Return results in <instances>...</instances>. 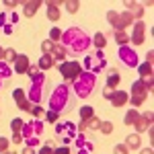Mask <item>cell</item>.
Listing matches in <instances>:
<instances>
[{
	"label": "cell",
	"mask_w": 154,
	"mask_h": 154,
	"mask_svg": "<svg viewBox=\"0 0 154 154\" xmlns=\"http://www.w3.org/2000/svg\"><path fill=\"white\" fill-rule=\"evenodd\" d=\"M64 6H66V12H70V14H76L78 8H80V2L78 0H66V2H62Z\"/></svg>",
	"instance_id": "cell-27"
},
{
	"label": "cell",
	"mask_w": 154,
	"mask_h": 154,
	"mask_svg": "<svg viewBox=\"0 0 154 154\" xmlns=\"http://www.w3.org/2000/svg\"><path fill=\"white\" fill-rule=\"evenodd\" d=\"M2 60H4V48L0 45V62H2Z\"/></svg>",
	"instance_id": "cell-60"
},
{
	"label": "cell",
	"mask_w": 154,
	"mask_h": 154,
	"mask_svg": "<svg viewBox=\"0 0 154 154\" xmlns=\"http://www.w3.org/2000/svg\"><path fill=\"white\" fill-rule=\"evenodd\" d=\"M123 144L128 146V150H138L142 146V138H140V134H130V136H125Z\"/></svg>",
	"instance_id": "cell-17"
},
{
	"label": "cell",
	"mask_w": 154,
	"mask_h": 154,
	"mask_svg": "<svg viewBox=\"0 0 154 154\" xmlns=\"http://www.w3.org/2000/svg\"><path fill=\"white\" fill-rule=\"evenodd\" d=\"M93 115H95V109H93L91 105L80 107V119H82V121H88V119L93 117Z\"/></svg>",
	"instance_id": "cell-28"
},
{
	"label": "cell",
	"mask_w": 154,
	"mask_h": 154,
	"mask_svg": "<svg viewBox=\"0 0 154 154\" xmlns=\"http://www.w3.org/2000/svg\"><path fill=\"white\" fill-rule=\"evenodd\" d=\"M0 154H12V152H11V150H6V152H0Z\"/></svg>",
	"instance_id": "cell-61"
},
{
	"label": "cell",
	"mask_w": 154,
	"mask_h": 154,
	"mask_svg": "<svg viewBox=\"0 0 154 154\" xmlns=\"http://www.w3.org/2000/svg\"><path fill=\"white\" fill-rule=\"evenodd\" d=\"M117 56H119V62H121L125 68H138V64H140V60H138V51L131 48V45H123V48H119Z\"/></svg>",
	"instance_id": "cell-7"
},
{
	"label": "cell",
	"mask_w": 154,
	"mask_h": 154,
	"mask_svg": "<svg viewBox=\"0 0 154 154\" xmlns=\"http://www.w3.org/2000/svg\"><path fill=\"white\" fill-rule=\"evenodd\" d=\"M80 72H82V66H80V62H76V60H66V62L60 64V74H62V78H64L66 84H70Z\"/></svg>",
	"instance_id": "cell-5"
},
{
	"label": "cell",
	"mask_w": 154,
	"mask_h": 154,
	"mask_svg": "<svg viewBox=\"0 0 154 154\" xmlns=\"http://www.w3.org/2000/svg\"><path fill=\"white\" fill-rule=\"evenodd\" d=\"M43 117H45V121H49V123H58V121H60V115H58V113H54V111H45Z\"/></svg>",
	"instance_id": "cell-38"
},
{
	"label": "cell",
	"mask_w": 154,
	"mask_h": 154,
	"mask_svg": "<svg viewBox=\"0 0 154 154\" xmlns=\"http://www.w3.org/2000/svg\"><path fill=\"white\" fill-rule=\"evenodd\" d=\"M43 128H45V123L41 119H33V136H41L43 134Z\"/></svg>",
	"instance_id": "cell-33"
},
{
	"label": "cell",
	"mask_w": 154,
	"mask_h": 154,
	"mask_svg": "<svg viewBox=\"0 0 154 154\" xmlns=\"http://www.w3.org/2000/svg\"><path fill=\"white\" fill-rule=\"evenodd\" d=\"M91 45H95V49H105L107 35H105V33H101V31H97L95 35L91 37Z\"/></svg>",
	"instance_id": "cell-19"
},
{
	"label": "cell",
	"mask_w": 154,
	"mask_h": 154,
	"mask_svg": "<svg viewBox=\"0 0 154 154\" xmlns=\"http://www.w3.org/2000/svg\"><path fill=\"white\" fill-rule=\"evenodd\" d=\"M144 82H146V91H148V95H150V93L154 91V80H152V78H146Z\"/></svg>",
	"instance_id": "cell-49"
},
{
	"label": "cell",
	"mask_w": 154,
	"mask_h": 154,
	"mask_svg": "<svg viewBox=\"0 0 154 154\" xmlns=\"http://www.w3.org/2000/svg\"><path fill=\"white\" fill-rule=\"evenodd\" d=\"M131 97H148V91H146V82L144 80H136L131 82Z\"/></svg>",
	"instance_id": "cell-16"
},
{
	"label": "cell",
	"mask_w": 154,
	"mask_h": 154,
	"mask_svg": "<svg viewBox=\"0 0 154 154\" xmlns=\"http://www.w3.org/2000/svg\"><path fill=\"white\" fill-rule=\"evenodd\" d=\"M144 101H146V97H131V95H130V99H128V103H131V105H134V107L142 105Z\"/></svg>",
	"instance_id": "cell-42"
},
{
	"label": "cell",
	"mask_w": 154,
	"mask_h": 154,
	"mask_svg": "<svg viewBox=\"0 0 154 154\" xmlns=\"http://www.w3.org/2000/svg\"><path fill=\"white\" fill-rule=\"evenodd\" d=\"M113 35H115V43H117L119 48L130 45V35H128L125 31H113Z\"/></svg>",
	"instance_id": "cell-23"
},
{
	"label": "cell",
	"mask_w": 154,
	"mask_h": 154,
	"mask_svg": "<svg viewBox=\"0 0 154 154\" xmlns=\"http://www.w3.org/2000/svg\"><path fill=\"white\" fill-rule=\"evenodd\" d=\"M76 125L72 123V121H58L56 123V136L64 140V146H68L70 142H74V138H76Z\"/></svg>",
	"instance_id": "cell-6"
},
{
	"label": "cell",
	"mask_w": 154,
	"mask_h": 154,
	"mask_svg": "<svg viewBox=\"0 0 154 154\" xmlns=\"http://www.w3.org/2000/svg\"><path fill=\"white\" fill-rule=\"evenodd\" d=\"M4 6H6L8 11H14V8L19 6V2H14V0H6V2H4Z\"/></svg>",
	"instance_id": "cell-51"
},
{
	"label": "cell",
	"mask_w": 154,
	"mask_h": 154,
	"mask_svg": "<svg viewBox=\"0 0 154 154\" xmlns=\"http://www.w3.org/2000/svg\"><path fill=\"white\" fill-rule=\"evenodd\" d=\"M119 82H121V74H119L117 70H111L109 72V76H107V88H111V91H115L119 86Z\"/></svg>",
	"instance_id": "cell-18"
},
{
	"label": "cell",
	"mask_w": 154,
	"mask_h": 154,
	"mask_svg": "<svg viewBox=\"0 0 154 154\" xmlns=\"http://www.w3.org/2000/svg\"><path fill=\"white\" fill-rule=\"evenodd\" d=\"M12 74H14V72H12V66L2 60V62H0V80H8Z\"/></svg>",
	"instance_id": "cell-22"
},
{
	"label": "cell",
	"mask_w": 154,
	"mask_h": 154,
	"mask_svg": "<svg viewBox=\"0 0 154 154\" xmlns=\"http://www.w3.org/2000/svg\"><path fill=\"white\" fill-rule=\"evenodd\" d=\"M11 142H12V144H23V142H25L23 134H21V131H12V138H11Z\"/></svg>",
	"instance_id": "cell-41"
},
{
	"label": "cell",
	"mask_w": 154,
	"mask_h": 154,
	"mask_svg": "<svg viewBox=\"0 0 154 154\" xmlns=\"http://www.w3.org/2000/svg\"><path fill=\"white\" fill-rule=\"evenodd\" d=\"M86 125H88V130H91V131H99V128H101V119L97 117V115H93V117L86 121Z\"/></svg>",
	"instance_id": "cell-31"
},
{
	"label": "cell",
	"mask_w": 154,
	"mask_h": 154,
	"mask_svg": "<svg viewBox=\"0 0 154 154\" xmlns=\"http://www.w3.org/2000/svg\"><path fill=\"white\" fill-rule=\"evenodd\" d=\"M99 131H103V134H111V131H113V123H111V121H101Z\"/></svg>",
	"instance_id": "cell-39"
},
{
	"label": "cell",
	"mask_w": 154,
	"mask_h": 154,
	"mask_svg": "<svg viewBox=\"0 0 154 154\" xmlns=\"http://www.w3.org/2000/svg\"><path fill=\"white\" fill-rule=\"evenodd\" d=\"M60 43L66 48L68 56H80V54H88L91 49V35L82 31L80 27H70L62 33Z\"/></svg>",
	"instance_id": "cell-1"
},
{
	"label": "cell",
	"mask_w": 154,
	"mask_h": 154,
	"mask_svg": "<svg viewBox=\"0 0 154 154\" xmlns=\"http://www.w3.org/2000/svg\"><path fill=\"white\" fill-rule=\"evenodd\" d=\"M45 6H48V19L51 23H58L60 17H62V11H60V2H45Z\"/></svg>",
	"instance_id": "cell-13"
},
{
	"label": "cell",
	"mask_w": 154,
	"mask_h": 154,
	"mask_svg": "<svg viewBox=\"0 0 154 154\" xmlns=\"http://www.w3.org/2000/svg\"><path fill=\"white\" fill-rule=\"evenodd\" d=\"M54 64H56V62H54L51 56H41L39 62H37V66H39V70H41V72H48L49 68H54Z\"/></svg>",
	"instance_id": "cell-21"
},
{
	"label": "cell",
	"mask_w": 154,
	"mask_h": 154,
	"mask_svg": "<svg viewBox=\"0 0 154 154\" xmlns=\"http://www.w3.org/2000/svg\"><path fill=\"white\" fill-rule=\"evenodd\" d=\"M142 117H144V119H148L150 123H154V113H152V111H146V113H144Z\"/></svg>",
	"instance_id": "cell-55"
},
{
	"label": "cell",
	"mask_w": 154,
	"mask_h": 154,
	"mask_svg": "<svg viewBox=\"0 0 154 154\" xmlns=\"http://www.w3.org/2000/svg\"><path fill=\"white\" fill-rule=\"evenodd\" d=\"M0 88H2V80H0Z\"/></svg>",
	"instance_id": "cell-62"
},
{
	"label": "cell",
	"mask_w": 154,
	"mask_h": 154,
	"mask_svg": "<svg viewBox=\"0 0 154 154\" xmlns=\"http://www.w3.org/2000/svg\"><path fill=\"white\" fill-rule=\"evenodd\" d=\"M76 154H91V152H88V150H84V148H78V152H76Z\"/></svg>",
	"instance_id": "cell-59"
},
{
	"label": "cell",
	"mask_w": 154,
	"mask_h": 154,
	"mask_svg": "<svg viewBox=\"0 0 154 154\" xmlns=\"http://www.w3.org/2000/svg\"><path fill=\"white\" fill-rule=\"evenodd\" d=\"M19 109H21V111H29V113H31V109H33V103H31L29 99H25L23 103L19 105Z\"/></svg>",
	"instance_id": "cell-46"
},
{
	"label": "cell",
	"mask_w": 154,
	"mask_h": 154,
	"mask_svg": "<svg viewBox=\"0 0 154 154\" xmlns=\"http://www.w3.org/2000/svg\"><path fill=\"white\" fill-rule=\"evenodd\" d=\"M113 154H130V150H128V146H125V144H115Z\"/></svg>",
	"instance_id": "cell-40"
},
{
	"label": "cell",
	"mask_w": 154,
	"mask_h": 154,
	"mask_svg": "<svg viewBox=\"0 0 154 154\" xmlns=\"http://www.w3.org/2000/svg\"><path fill=\"white\" fill-rule=\"evenodd\" d=\"M6 23H8V14L6 12H0V29H4Z\"/></svg>",
	"instance_id": "cell-50"
},
{
	"label": "cell",
	"mask_w": 154,
	"mask_h": 154,
	"mask_svg": "<svg viewBox=\"0 0 154 154\" xmlns=\"http://www.w3.org/2000/svg\"><path fill=\"white\" fill-rule=\"evenodd\" d=\"M14 60H17V49L6 48V49H4V62L12 66V64H14Z\"/></svg>",
	"instance_id": "cell-29"
},
{
	"label": "cell",
	"mask_w": 154,
	"mask_h": 154,
	"mask_svg": "<svg viewBox=\"0 0 154 154\" xmlns=\"http://www.w3.org/2000/svg\"><path fill=\"white\" fill-rule=\"evenodd\" d=\"M113 93H115V91H111V88H107V86L103 88V97H105L107 101H111V97H113Z\"/></svg>",
	"instance_id": "cell-53"
},
{
	"label": "cell",
	"mask_w": 154,
	"mask_h": 154,
	"mask_svg": "<svg viewBox=\"0 0 154 154\" xmlns=\"http://www.w3.org/2000/svg\"><path fill=\"white\" fill-rule=\"evenodd\" d=\"M146 62H148V64H152V62H154V49H148V54H146Z\"/></svg>",
	"instance_id": "cell-54"
},
{
	"label": "cell",
	"mask_w": 154,
	"mask_h": 154,
	"mask_svg": "<svg viewBox=\"0 0 154 154\" xmlns=\"http://www.w3.org/2000/svg\"><path fill=\"white\" fill-rule=\"evenodd\" d=\"M86 130H88V125H86V121H82V119H80V121H78V125H76V131H80V134H84Z\"/></svg>",
	"instance_id": "cell-48"
},
{
	"label": "cell",
	"mask_w": 154,
	"mask_h": 154,
	"mask_svg": "<svg viewBox=\"0 0 154 154\" xmlns=\"http://www.w3.org/2000/svg\"><path fill=\"white\" fill-rule=\"evenodd\" d=\"M37 154H54V148H51L49 144H45V146H43V148H41Z\"/></svg>",
	"instance_id": "cell-52"
},
{
	"label": "cell",
	"mask_w": 154,
	"mask_h": 154,
	"mask_svg": "<svg viewBox=\"0 0 154 154\" xmlns=\"http://www.w3.org/2000/svg\"><path fill=\"white\" fill-rule=\"evenodd\" d=\"M21 154H37V152H35V148H31V146H25Z\"/></svg>",
	"instance_id": "cell-56"
},
{
	"label": "cell",
	"mask_w": 154,
	"mask_h": 154,
	"mask_svg": "<svg viewBox=\"0 0 154 154\" xmlns=\"http://www.w3.org/2000/svg\"><path fill=\"white\" fill-rule=\"evenodd\" d=\"M62 33H64V31H62L60 27H54V29L49 31V41H51V43H60V39H62Z\"/></svg>",
	"instance_id": "cell-30"
},
{
	"label": "cell",
	"mask_w": 154,
	"mask_h": 154,
	"mask_svg": "<svg viewBox=\"0 0 154 154\" xmlns=\"http://www.w3.org/2000/svg\"><path fill=\"white\" fill-rule=\"evenodd\" d=\"M128 99H130V93H125V91H115L113 97H111V105L113 107H123V105H128Z\"/></svg>",
	"instance_id": "cell-15"
},
{
	"label": "cell",
	"mask_w": 154,
	"mask_h": 154,
	"mask_svg": "<svg viewBox=\"0 0 154 154\" xmlns=\"http://www.w3.org/2000/svg\"><path fill=\"white\" fill-rule=\"evenodd\" d=\"M8 146H11V140H8V138H4V136H0V152H6V150H8Z\"/></svg>",
	"instance_id": "cell-45"
},
{
	"label": "cell",
	"mask_w": 154,
	"mask_h": 154,
	"mask_svg": "<svg viewBox=\"0 0 154 154\" xmlns=\"http://www.w3.org/2000/svg\"><path fill=\"white\" fill-rule=\"evenodd\" d=\"M95 86H97V76L91 74V72H86V70H82L70 82V88H72V93H74L76 99H88V97L93 95Z\"/></svg>",
	"instance_id": "cell-3"
},
{
	"label": "cell",
	"mask_w": 154,
	"mask_h": 154,
	"mask_svg": "<svg viewBox=\"0 0 154 154\" xmlns=\"http://www.w3.org/2000/svg\"><path fill=\"white\" fill-rule=\"evenodd\" d=\"M138 72H140V80H146V78H152L154 76V68H152V64H148V62L138 64Z\"/></svg>",
	"instance_id": "cell-20"
},
{
	"label": "cell",
	"mask_w": 154,
	"mask_h": 154,
	"mask_svg": "<svg viewBox=\"0 0 154 154\" xmlns=\"http://www.w3.org/2000/svg\"><path fill=\"white\" fill-rule=\"evenodd\" d=\"M51 58H54V62H66V58H68V51H66V48L62 45V43H54V49H51V54H49Z\"/></svg>",
	"instance_id": "cell-14"
},
{
	"label": "cell",
	"mask_w": 154,
	"mask_h": 154,
	"mask_svg": "<svg viewBox=\"0 0 154 154\" xmlns=\"http://www.w3.org/2000/svg\"><path fill=\"white\" fill-rule=\"evenodd\" d=\"M12 99H14L17 105H21L25 99H27V97H25V91H23V88H14V91H12Z\"/></svg>",
	"instance_id": "cell-32"
},
{
	"label": "cell",
	"mask_w": 154,
	"mask_h": 154,
	"mask_svg": "<svg viewBox=\"0 0 154 154\" xmlns=\"http://www.w3.org/2000/svg\"><path fill=\"white\" fill-rule=\"evenodd\" d=\"M82 70L91 72V74H95L99 76L103 70H107V56L103 49H95V51H91V54H86L82 60Z\"/></svg>",
	"instance_id": "cell-4"
},
{
	"label": "cell",
	"mask_w": 154,
	"mask_h": 154,
	"mask_svg": "<svg viewBox=\"0 0 154 154\" xmlns=\"http://www.w3.org/2000/svg\"><path fill=\"white\" fill-rule=\"evenodd\" d=\"M84 142H86V136H84V134H76V138H74V144H76V148H82Z\"/></svg>",
	"instance_id": "cell-43"
},
{
	"label": "cell",
	"mask_w": 154,
	"mask_h": 154,
	"mask_svg": "<svg viewBox=\"0 0 154 154\" xmlns=\"http://www.w3.org/2000/svg\"><path fill=\"white\" fill-rule=\"evenodd\" d=\"M19 27H21V17L17 14V12H11L8 14V23L4 25V35H14L17 31H19Z\"/></svg>",
	"instance_id": "cell-10"
},
{
	"label": "cell",
	"mask_w": 154,
	"mask_h": 154,
	"mask_svg": "<svg viewBox=\"0 0 154 154\" xmlns=\"http://www.w3.org/2000/svg\"><path fill=\"white\" fill-rule=\"evenodd\" d=\"M76 105V97L72 93L70 84L62 82L54 88V93L49 95V109L48 111H54L58 115H64V113H70Z\"/></svg>",
	"instance_id": "cell-2"
},
{
	"label": "cell",
	"mask_w": 154,
	"mask_h": 154,
	"mask_svg": "<svg viewBox=\"0 0 154 154\" xmlns=\"http://www.w3.org/2000/svg\"><path fill=\"white\" fill-rule=\"evenodd\" d=\"M144 33H146V25L142 21H136V23L131 25V35H130V43L134 45H142L144 43Z\"/></svg>",
	"instance_id": "cell-8"
},
{
	"label": "cell",
	"mask_w": 154,
	"mask_h": 154,
	"mask_svg": "<svg viewBox=\"0 0 154 154\" xmlns=\"http://www.w3.org/2000/svg\"><path fill=\"white\" fill-rule=\"evenodd\" d=\"M123 6H125V11H128L131 17H134V21H136V19H142V17H144V6L140 4V2L125 0V2H123Z\"/></svg>",
	"instance_id": "cell-11"
},
{
	"label": "cell",
	"mask_w": 154,
	"mask_h": 154,
	"mask_svg": "<svg viewBox=\"0 0 154 154\" xmlns=\"http://www.w3.org/2000/svg\"><path fill=\"white\" fill-rule=\"evenodd\" d=\"M54 154H72L68 146H60V148H54Z\"/></svg>",
	"instance_id": "cell-47"
},
{
	"label": "cell",
	"mask_w": 154,
	"mask_h": 154,
	"mask_svg": "<svg viewBox=\"0 0 154 154\" xmlns=\"http://www.w3.org/2000/svg\"><path fill=\"white\" fill-rule=\"evenodd\" d=\"M31 113H33V119H41L43 115H45V109H43L41 105H33Z\"/></svg>",
	"instance_id": "cell-36"
},
{
	"label": "cell",
	"mask_w": 154,
	"mask_h": 154,
	"mask_svg": "<svg viewBox=\"0 0 154 154\" xmlns=\"http://www.w3.org/2000/svg\"><path fill=\"white\" fill-rule=\"evenodd\" d=\"M51 49H54V43H51L49 39H45V41L41 43V51H43V56H49V54H51Z\"/></svg>",
	"instance_id": "cell-37"
},
{
	"label": "cell",
	"mask_w": 154,
	"mask_h": 154,
	"mask_svg": "<svg viewBox=\"0 0 154 154\" xmlns=\"http://www.w3.org/2000/svg\"><path fill=\"white\" fill-rule=\"evenodd\" d=\"M21 134H23V138H31L33 136V121H25Z\"/></svg>",
	"instance_id": "cell-34"
},
{
	"label": "cell",
	"mask_w": 154,
	"mask_h": 154,
	"mask_svg": "<svg viewBox=\"0 0 154 154\" xmlns=\"http://www.w3.org/2000/svg\"><path fill=\"white\" fill-rule=\"evenodd\" d=\"M23 125H25V119H21V117H14L11 121V130L12 131H21V130H23Z\"/></svg>",
	"instance_id": "cell-35"
},
{
	"label": "cell",
	"mask_w": 154,
	"mask_h": 154,
	"mask_svg": "<svg viewBox=\"0 0 154 154\" xmlns=\"http://www.w3.org/2000/svg\"><path fill=\"white\" fill-rule=\"evenodd\" d=\"M82 148H84V150H88V152H93V150H95V144H93V142H84Z\"/></svg>",
	"instance_id": "cell-57"
},
{
	"label": "cell",
	"mask_w": 154,
	"mask_h": 154,
	"mask_svg": "<svg viewBox=\"0 0 154 154\" xmlns=\"http://www.w3.org/2000/svg\"><path fill=\"white\" fill-rule=\"evenodd\" d=\"M134 125H136V134H142V131H146L148 128H152V123H150L148 119H144L142 115H140V119H138Z\"/></svg>",
	"instance_id": "cell-26"
},
{
	"label": "cell",
	"mask_w": 154,
	"mask_h": 154,
	"mask_svg": "<svg viewBox=\"0 0 154 154\" xmlns=\"http://www.w3.org/2000/svg\"><path fill=\"white\" fill-rule=\"evenodd\" d=\"M140 154H154L152 146H148V148H142V150H140Z\"/></svg>",
	"instance_id": "cell-58"
},
{
	"label": "cell",
	"mask_w": 154,
	"mask_h": 154,
	"mask_svg": "<svg viewBox=\"0 0 154 154\" xmlns=\"http://www.w3.org/2000/svg\"><path fill=\"white\" fill-rule=\"evenodd\" d=\"M138 119H140V113H138V109H130V111L123 115V123H125V125H134Z\"/></svg>",
	"instance_id": "cell-24"
},
{
	"label": "cell",
	"mask_w": 154,
	"mask_h": 154,
	"mask_svg": "<svg viewBox=\"0 0 154 154\" xmlns=\"http://www.w3.org/2000/svg\"><path fill=\"white\" fill-rule=\"evenodd\" d=\"M107 23L113 27V31H119V12L109 11L107 12Z\"/></svg>",
	"instance_id": "cell-25"
},
{
	"label": "cell",
	"mask_w": 154,
	"mask_h": 154,
	"mask_svg": "<svg viewBox=\"0 0 154 154\" xmlns=\"http://www.w3.org/2000/svg\"><path fill=\"white\" fill-rule=\"evenodd\" d=\"M29 66H31L29 56H27V54H17V60H14V64H12V72H14V74H27Z\"/></svg>",
	"instance_id": "cell-9"
},
{
	"label": "cell",
	"mask_w": 154,
	"mask_h": 154,
	"mask_svg": "<svg viewBox=\"0 0 154 154\" xmlns=\"http://www.w3.org/2000/svg\"><path fill=\"white\" fill-rule=\"evenodd\" d=\"M25 146H31V148H35V146H39V138H37V136H31V138H25Z\"/></svg>",
	"instance_id": "cell-44"
},
{
	"label": "cell",
	"mask_w": 154,
	"mask_h": 154,
	"mask_svg": "<svg viewBox=\"0 0 154 154\" xmlns=\"http://www.w3.org/2000/svg\"><path fill=\"white\" fill-rule=\"evenodd\" d=\"M41 4H43L41 0H27V2H23V14H25V17H29V19L35 17Z\"/></svg>",
	"instance_id": "cell-12"
}]
</instances>
